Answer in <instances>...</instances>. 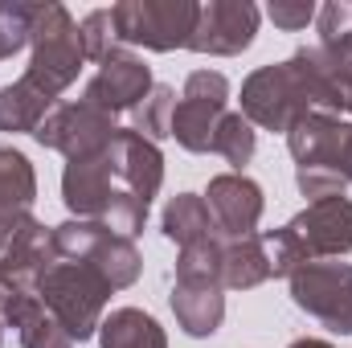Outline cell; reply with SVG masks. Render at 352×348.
Here are the masks:
<instances>
[{
  "instance_id": "1",
  "label": "cell",
  "mask_w": 352,
  "mask_h": 348,
  "mask_svg": "<svg viewBox=\"0 0 352 348\" xmlns=\"http://www.w3.org/2000/svg\"><path fill=\"white\" fill-rule=\"evenodd\" d=\"M307 111H344V90L316 45L295 50L287 62L263 66L242 83V115L266 131H291Z\"/></svg>"
},
{
  "instance_id": "2",
  "label": "cell",
  "mask_w": 352,
  "mask_h": 348,
  "mask_svg": "<svg viewBox=\"0 0 352 348\" xmlns=\"http://www.w3.org/2000/svg\"><path fill=\"white\" fill-rule=\"evenodd\" d=\"M270 270L291 279L307 262L340 259L352 250V201L349 197H324L307 201L303 213H295L287 226L263 234Z\"/></svg>"
},
{
  "instance_id": "3",
  "label": "cell",
  "mask_w": 352,
  "mask_h": 348,
  "mask_svg": "<svg viewBox=\"0 0 352 348\" xmlns=\"http://www.w3.org/2000/svg\"><path fill=\"white\" fill-rule=\"evenodd\" d=\"M287 148L295 156V184L303 197H344L352 184V123L328 111H307L291 131Z\"/></svg>"
},
{
  "instance_id": "4",
  "label": "cell",
  "mask_w": 352,
  "mask_h": 348,
  "mask_svg": "<svg viewBox=\"0 0 352 348\" xmlns=\"http://www.w3.org/2000/svg\"><path fill=\"white\" fill-rule=\"evenodd\" d=\"M62 201L74 217L107 221L123 238H135L148 226V205L123 184L111 152H98V156H87V160H66Z\"/></svg>"
},
{
  "instance_id": "5",
  "label": "cell",
  "mask_w": 352,
  "mask_h": 348,
  "mask_svg": "<svg viewBox=\"0 0 352 348\" xmlns=\"http://www.w3.org/2000/svg\"><path fill=\"white\" fill-rule=\"evenodd\" d=\"M37 299L66 328V336L82 345L90 336H98V324H102V312L111 299V283L87 262L58 259L37 283Z\"/></svg>"
},
{
  "instance_id": "6",
  "label": "cell",
  "mask_w": 352,
  "mask_h": 348,
  "mask_svg": "<svg viewBox=\"0 0 352 348\" xmlns=\"http://www.w3.org/2000/svg\"><path fill=\"white\" fill-rule=\"evenodd\" d=\"M29 66H25V83L58 98L66 87L78 83L82 74V37H78V25L74 17L62 8V4H37L33 12V33H29Z\"/></svg>"
},
{
  "instance_id": "7",
  "label": "cell",
  "mask_w": 352,
  "mask_h": 348,
  "mask_svg": "<svg viewBox=\"0 0 352 348\" xmlns=\"http://www.w3.org/2000/svg\"><path fill=\"white\" fill-rule=\"evenodd\" d=\"M54 250L58 259H70V262H87L94 266L111 291H123L140 279L144 270V259L135 250L131 238L115 234L107 221H87V217H70L62 226H54Z\"/></svg>"
},
{
  "instance_id": "8",
  "label": "cell",
  "mask_w": 352,
  "mask_h": 348,
  "mask_svg": "<svg viewBox=\"0 0 352 348\" xmlns=\"http://www.w3.org/2000/svg\"><path fill=\"white\" fill-rule=\"evenodd\" d=\"M197 0H119L111 4L115 29L123 45H144L156 54L188 50L197 29Z\"/></svg>"
},
{
  "instance_id": "9",
  "label": "cell",
  "mask_w": 352,
  "mask_h": 348,
  "mask_svg": "<svg viewBox=\"0 0 352 348\" xmlns=\"http://www.w3.org/2000/svg\"><path fill=\"white\" fill-rule=\"evenodd\" d=\"M291 299L328 332L352 336V262L324 259L291 274Z\"/></svg>"
},
{
  "instance_id": "10",
  "label": "cell",
  "mask_w": 352,
  "mask_h": 348,
  "mask_svg": "<svg viewBox=\"0 0 352 348\" xmlns=\"http://www.w3.org/2000/svg\"><path fill=\"white\" fill-rule=\"evenodd\" d=\"M115 135H119L115 119H111L107 111L82 102V98H78V102H58V107L41 119V127L33 131V140H37L41 148H54V152H62L66 160H87V156L107 152Z\"/></svg>"
},
{
  "instance_id": "11",
  "label": "cell",
  "mask_w": 352,
  "mask_h": 348,
  "mask_svg": "<svg viewBox=\"0 0 352 348\" xmlns=\"http://www.w3.org/2000/svg\"><path fill=\"white\" fill-rule=\"evenodd\" d=\"M254 33H258V8L250 0H209L197 12L188 50L213 54V58H234V54L250 50Z\"/></svg>"
},
{
  "instance_id": "12",
  "label": "cell",
  "mask_w": 352,
  "mask_h": 348,
  "mask_svg": "<svg viewBox=\"0 0 352 348\" xmlns=\"http://www.w3.org/2000/svg\"><path fill=\"white\" fill-rule=\"evenodd\" d=\"M152 87H156V83H152V70L144 66V58L119 50V54H111V58L98 66V74L87 83L82 102L107 111V115L115 119V115H123V111H135V107L152 94Z\"/></svg>"
},
{
  "instance_id": "13",
  "label": "cell",
  "mask_w": 352,
  "mask_h": 348,
  "mask_svg": "<svg viewBox=\"0 0 352 348\" xmlns=\"http://www.w3.org/2000/svg\"><path fill=\"white\" fill-rule=\"evenodd\" d=\"M58 262L54 250V230H45L37 217H25L12 242L0 250V291H37L45 270Z\"/></svg>"
},
{
  "instance_id": "14",
  "label": "cell",
  "mask_w": 352,
  "mask_h": 348,
  "mask_svg": "<svg viewBox=\"0 0 352 348\" xmlns=\"http://www.w3.org/2000/svg\"><path fill=\"white\" fill-rule=\"evenodd\" d=\"M205 205L221 238H250L263 221V188L242 173H221L209 180Z\"/></svg>"
},
{
  "instance_id": "15",
  "label": "cell",
  "mask_w": 352,
  "mask_h": 348,
  "mask_svg": "<svg viewBox=\"0 0 352 348\" xmlns=\"http://www.w3.org/2000/svg\"><path fill=\"white\" fill-rule=\"evenodd\" d=\"M107 152H111L115 168L123 176V184H127L144 205H152V197H156L160 184H164V156H160V148H156L152 140H144L140 131L119 127V135L111 140Z\"/></svg>"
},
{
  "instance_id": "16",
  "label": "cell",
  "mask_w": 352,
  "mask_h": 348,
  "mask_svg": "<svg viewBox=\"0 0 352 348\" xmlns=\"http://www.w3.org/2000/svg\"><path fill=\"white\" fill-rule=\"evenodd\" d=\"M0 320L8 328H16L21 348H74L66 328L37 299V291H8L4 303H0Z\"/></svg>"
},
{
  "instance_id": "17",
  "label": "cell",
  "mask_w": 352,
  "mask_h": 348,
  "mask_svg": "<svg viewBox=\"0 0 352 348\" xmlns=\"http://www.w3.org/2000/svg\"><path fill=\"white\" fill-rule=\"evenodd\" d=\"M316 33H320V54L332 66L340 90L349 94L352 87V0H328L316 8Z\"/></svg>"
},
{
  "instance_id": "18",
  "label": "cell",
  "mask_w": 352,
  "mask_h": 348,
  "mask_svg": "<svg viewBox=\"0 0 352 348\" xmlns=\"http://www.w3.org/2000/svg\"><path fill=\"white\" fill-rule=\"evenodd\" d=\"M226 287L217 283H176L173 287V316L188 336H213L226 320Z\"/></svg>"
},
{
  "instance_id": "19",
  "label": "cell",
  "mask_w": 352,
  "mask_h": 348,
  "mask_svg": "<svg viewBox=\"0 0 352 348\" xmlns=\"http://www.w3.org/2000/svg\"><path fill=\"white\" fill-rule=\"evenodd\" d=\"M270 259H266L263 234L250 238H226L221 242V287L230 291H250L270 279Z\"/></svg>"
},
{
  "instance_id": "20",
  "label": "cell",
  "mask_w": 352,
  "mask_h": 348,
  "mask_svg": "<svg viewBox=\"0 0 352 348\" xmlns=\"http://www.w3.org/2000/svg\"><path fill=\"white\" fill-rule=\"evenodd\" d=\"M54 107H58V98L41 94L33 83H25V78H16V83L0 87V131L4 135H16V131H29L33 135Z\"/></svg>"
},
{
  "instance_id": "21",
  "label": "cell",
  "mask_w": 352,
  "mask_h": 348,
  "mask_svg": "<svg viewBox=\"0 0 352 348\" xmlns=\"http://www.w3.org/2000/svg\"><path fill=\"white\" fill-rule=\"evenodd\" d=\"M98 345L102 348H168L164 328L140 312V307H115L98 324Z\"/></svg>"
},
{
  "instance_id": "22",
  "label": "cell",
  "mask_w": 352,
  "mask_h": 348,
  "mask_svg": "<svg viewBox=\"0 0 352 348\" xmlns=\"http://www.w3.org/2000/svg\"><path fill=\"white\" fill-rule=\"evenodd\" d=\"M160 230L164 238L176 242L180 250L192 246V242H205V238H217V226H213V213L205 205V197L197 193H176L173 201L164 205V217H160Z\"/></svg>"
},
{
  "instance_id": "23",
  "label": "cell",
  "mask_w": 352,
  "mask_h": 348,
  "mask_svg": "<svg viewBox=\"0 0 352 348\" xmlns=\"http://www.w3.org/2000/svg\"><path fill=\"white\" fill-rule=\"evenodd\" d=\"M226 115V102H209V98H184L173 111V140L184 152H213V131Z\"/></svg>"
},
{
  "instance_id": "24",
  "label": "cell",
  "mask_w": 352,
  "mask_h": 348,
  "mask_svg": "<svg viewBox=\"0 0 352 348\" xmlns=\"http://www.w3.org/2000/svg\"><path fill=\"white\" fill-rule=\"evenodd\" d=\"M37 201V173L25 152L0 148V213H29Z\"/></svg>"
},
{
  "instance_id": "25",
  "label": "cell",
  "mask_w": 352,
  "mask_h": 348,
  "mask_svg": "<svg viewBox=\"0 0 352 348\" xmlns=\"http://www.w3.org/2000/svg\"><path fill=\"white\" fill-rule=\"evenodd\" d=\"M213 152L226 164H234V168L250 164L254 160V123L242 111H226L221 123H217V131H213Z\"/></svg>"
},
{
  "instance_id": "26",
  "label": "cell",
  "mask_w": 352,
  "mask_h": 348,
  "mask_svg": "<svg viewBox=\"0 0 352 348\" xmlns=\"http://www.w3.org/2000/svg\"><path fill=\"white\" fill-rule=\"evenodd\" d=\"M173 111H176V90L173 87H152V94L131 111V131H140L144 140H164L173 135Z\"/></svg>"
},
{
  "instance_id": "27",
  "label": "cell",
  "mask_w": 352,
  "mask_h": 348,
  "mask_svg": "<svg viewBox=\"0 0 352 348\" xmlns=\"http://www.w3.org/2000/svg\"><path fill=\"white\" fill-rule=\"evenodd\" d=\"M176 283H217L221 287V238H205L180 250Z\"/></svg>"
},
{
  "instance_id": "28",
  "label": "cell",
  "mask_w": 352,
  "mask_h": 348,
  "mask_svg": "<svg viewBox=\"0 0 352 348\" xmlns=\"http://www.w3.org/2000/svg\"><path fill=\"white\" fill-rule=\"evenodd\" d=\"M78 37H82V54H87V62H98V66H102L111 54L123 50L111 8H94V12H87L82 25H78Z\"/></svg>"
},
{
  "instance_id": "29",
  "label": "cell",
  "mask_w": 352,
  "mask_h": 348,
  "mask_svg": "<svg viewBox=\"0 0 352 348\" xmlns=\"http://www.w3.org/2000/svg\"><path fill=\"white\" fill-rule=\"evenodd\" d=\"M33 12L37 4H25V0H0V62L21 54L29 45V33H33Z\"/></svg>"
},
{
  "instance_id": "30",
  "label": "cell",
  "mask_w": 352,
  "mask_h": 348,
  "mask_svg": "<svg viewBox=\"0 0 352 348\" xmlns=\"http://www.w3.org/2000/svg\"><path fill=\"white\" fill-rule=\"evenodd\" d=\"M266 17H270L278 29L299 33V29H307V25L316 21V4H311V0H270V4H266Z\"/></svg>"
},
{
  "instance_id": "31",
  "label": "cell",
  "mask_w": 352,
  "mask_h": 348,
  "mask_svg": "<svg viewBox=\"0 0 352 348\" xmlns=\"http://www.w3.org/2000/svg\"><path fill=\"white\" fill-rule=\"evenodd\" d=\"M184 98H209V102H230V83L217 70H192L184 78Z\"/></svg>"
},
{
  "instance_id": "32",
  "label": "cell",
  "mask_w": 352,
  "mask_h": 348,
  "mask_svg": "<svg viewBox=\"0 0 352 348\" xmlns=\"http://www.w3.org/2000/svg\"><path fill=\"white\" fill-rule=\"evenodd\" d=\"M29 213H0V250L12 242V234L21 230V221H25Z\"/></svg>"
},
{
  "instance_id": "33",
  "label": "cell",
  "mask_w": 352,
  "mask_h": 348,
  "mask_svg": "<svg viewBox=\"0 0 352 348\" xmlns=\"http://www.w3.org/2000/svg\"><path fill=\"white\" fill-rule=\"evenodd\" d=\"M291 348H332V345H328V340H307V336H303V340H295Z\"/></svg>"
},
{
  "instance_id": "34",
  "label": "cell",
  "mask_w": 352,
  "mask_h": 348,
  "mask_svg": "<svg viewBox=\"0 0 352 348\" xmlns=\"http://www.w3.org/2000/svg\"><path fill=\"white\" fill-rule=\"evenodd\" d=\"M344 111L352 115V87H349V94H344Z\"/></svg>"
},
{
  "instance_id": "35",
  "label": "cell",
  "mask_w": 352,
  "mask_h": 348,
  "mask_svg": "<svg viewBox=\"0 0 352 348\" xmlns=\"http://www.w3.org/2000/svg\"><path fill=\"white\" fill-rule=\"evenodd\" d=\"M0 328H4V320H0ZM0 345H4V332H0Z\"/></svg>"
},
{
  "instance_id": "36",
  "label": "cell",
  "mask_w": 352,
  "mask_h": 348,
  "mask_svg": "<svg viewBox=\"0 0 352 348\" xmlns=\"http://www.w3.org/2000/svg\"><path fill=\"white\" fill-rule=\"evenodd\" d=\"M0 303H4V291H0Z\"/></svg>"
}]
</instances>
